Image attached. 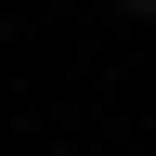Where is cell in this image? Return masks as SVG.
<instances>
[{
    "label": "cell",
    "mask_w": 156,
    "mask_h": 156,
    "mask_svg": "<svg viewBox=\"0 0 156 156\" xmlns=\"http://www.w3.org/2000/svg\"><path fill=\"white\" fill-rule=\"evenodd\" d=\"M117 13H156V0H117Z\"/></svg>",
    "instance_id": "obj_1"
}]
</instances>
